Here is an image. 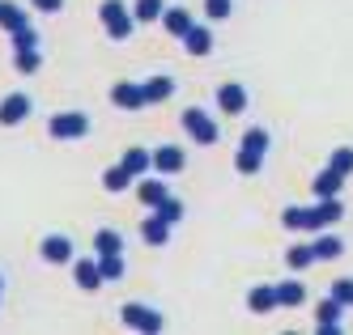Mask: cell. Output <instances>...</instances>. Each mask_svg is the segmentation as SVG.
<instances>
[{
  "mask_svg": "<svg viewBox=\"0 0 353 335\" xmlns=\"http://www.w3.org/2000/svg\"><path fill=\"white\" fill-rule=\"evenodd\" d=\"M170 94H174V81H170V76H154V81L145 85V98H149V102H162V98H170Z\"/></svg>",
  "mask_w": 353,
  "mask_h": 335,
  "instance_id": "24",
  "label": "cell"
},
{
  "mask_svg": "<svg viewBox=\"0 0 353 335\" xmlns=\"http://www.w3.org/2000/svg\"><path fill=\"white\" fill-rule=\"evenodd\" d=\"M302 297H307V285H302V280H285V285L276 289V301L281 305H298Z\"/></svg>",
  "mask_w": 353,
  "mask_h": 335,
  "instance_id": "23",
  "label": "cell"
},
{
  "mask_svg": "<svg viewBox=\"0 0 353 335\" xmlns=\"http://www.w3.org/2000/svg\"><path fill=\"white\" fill-rule=\"evenodd\" d=\"M137 21H158L162 17V0H137Z\"/></svg>",
  "mask_w": 353,
  "mask_h": 335,
  "instance_id": "27",
  "label": "cell"
},
{
  "mask_svg": "<svg viewBox=\"0 0 353 335\" xmlns=\"http://www.w3.org/2000/svg\"><path fill=\"white\" fill-rule=\"evenodd\" d=\"M341 314H345V301H341V297H327V301L319 305V331L332 335V331L341 327Z\"/></svg>",
  "mask_w": 353,
  "mask_h": 335,
  "instance_id": "11",
  "label": "cell"
},
{
  "mask_svg": "<svg viewBox=\"0 0 353 335\" xmlns=\"http://www.w3.org/2000/svg\"><path fill=\"white\" fill-rule=\"evenodd\" d=\"M311 213V229H327V225H336L341 221V195H327V199H319L315 208H307Z\"/></svg>",
  "mask_w": 353,
  "mask_h": 335,
  "instance_id": "6",
  "label": "cell"
},
{
  "mask_svg": "<svg viewBox=\"0 0 353 335\" xmlns=\"http://www.w3.org/2000/svg\"><path fill=\"white\" fill-rule=\"evenodd\" d=\"M128 183H132V174L123 170V166H115V170L103 174V187H107V191H128Z\"/></svg>",
  "mask_w": 353,
  "mask_h": 335,
  "instance_id": "25",
  "label": "cell"
},
{
  "mask_svg": "<svg viewBox=\"0 0 353 335\" xmlns=\"http://www.w3.org/2000/svg\"><path fill=\"white\" fill-rule=\"evenodd\" d=\"M47 132H52L56 140H81L90 132V119L85 115H56L52 123H47Z\"/></svg>",
  "mask_w": 353,
  "mask_h": 335,
  "instance_id": "4",
  "label": "cell"
},
{
  "mask_svg": "<svg viewBox=\"0 0 353 335\" xmlns=\"http://www.w3.org/2000/svg\"><path fill=\"white\" fill-rule=\"evenodd\" d=\"M141 234H145V242H149V246H166V238H170V221L154 213V217L141 225Z\"/></svg>",
  "mask_w": 353,
  "mask_h": 335,
  "instance_id": "12",
  "label": "cell"
},
{
  "mask_svg": "<svg viewBox=\"0 0 353 335\" xmlns=\"http://www.w3.org/2000/svg\"><path fill=\"white\" fill-rule=\"evenodd\" d=\"M43 259L47 263H72V238L68 234H47L43 238Z\"/></svg>",
  "mask_w": 353,
  "mask_h": 335,
  "instance_id": "7",
  "label": "cell"
},
{
  "mask_svg": "<svg viewBox=\"0 0 353 335\" xmlns=\"http://www.w3.org/2000/svg\"><path fill=\"white\" fill-rule=\"evenodd\" d=\"M183 127H188V136L200 140V144H213V140H217V123L200 111V107H188V111H183Z\"/></svg>",
  "mask_w": 353,
  "mask_h": 335,
  "instance_id": "3",
  "label": "cell"
},
{
  "mask_svg": "<svg viewBox=\"0 0 353 335\" xmlns=\"http://www.w3.org/2000/svg\"><path fill=\"white\" fill-rule=\"evenodd\" d=\"M94 255H123V234L119 229H98L94 234Z\"/></svg>",
  "mask_w": 353,
  "mask_h": 335,
  "instance_id": "16",
  "label": "cell"
},
{
  "mask_svg": "<svg viewBox=\"0 0 353 335\" xmlns=\"http://www.w3.org/2000/svg\"><path fill=\"white\" fill-rule=\"evenodd\" d=\"M332 170L353 174V149H336V153H332Z\"/></svg>",
  "mask_w": 353,
  "mask_h": 335,
  "instance_id": "31",
  "label": "cell"
},
{
  "mask_svg": "<svg viewBox=\"0 0 353 335\" xmlns=\"http://www.w3.org/2000/svg\"><path fill=\"white\" fill-rule=\"evenodd\" d=\"M247 305H251V314H268V310H276V289L272 285H260V289H251V297H247Z\"/></svg>",
  "mask_w": 353,
  "mask_h": 335,
  "instance_id": "15",
  "label": "cell"
},
{
  "mask_svg": "<svg viewBox=\"0 0 353 335\" xmlns=\"http://www.w3.org/2000/svg\"><path fill=\"white\" fill-rule=\"evenodd\" d=\"M268 153V132L264 127H251V132L243 136V153H239V170L243 174H256L260 170V158Z\"/></svg>",
  "mask_w": 353,
  "mask_h": 335,
  "instance_id": "1",
  "label": "cell"
},
{
  "mask_svg": "<svg viewBox=\"0 0 353 335\" xmlns=\"http://www.w3.org/2000/svg\"><path fill=\"white\" fill-rule=\"evenodd\" d=\"M17 72H39V51H17Z\"/></svg>",
  "mask_w": 353,
  "mask_h": 335,
  "instance_id": "32",
  "label": "cell"
},
{
  "mask_svg": "<svg viewBox=\"0 0 353 335\" xmlns=\"http://www.w3.org/2000/svg\"><path fill=\"white\" fill-rule=\"evenodd\" d=\"M98 268H103V280H119L123 276V259H119V255H98Z\"/></svg>",
  "mask_w": 353,
  "mask_h": 335,
  "instance_id": "26",
  "label": "cell"
},
{
  "mask_svg": "<svg viewBox=\"0 0 353 335\" xmlns=\"http://www.w3.org/2000/svg\"><path fill=\"white\" fill-rule=\"evenodd\" d=\"M111 98H115V107H123V111H141V107H149L145 85H132V81L115 85V89H111Z\"/></svg>",
  "mask_w": 353,
  "mask_h": 335,
  "instance_id": "8",
  "label": "cell"
},
{
  "mask_svg": "<svg viewBox=\"0 0 353 335\" xmlns=\"http://www.w3.org/2000/svg\"><path fill=\"white\" fill-rule=\"evenodd\" d=\"M123 323L141 327V331H162L166 327V318L158 310H149V305H123Z\"/></svg>",
  "mask_w": 353,
  "mask_h": 335,
  "instance_id": "5",
  "label": "cell"
},
{
  "mask_svg": "<svg viewBox=\"0 0 353 335\" xmlns=\"http://www.w3.org/2000/svg\"><path fill=\"white\" fill-rule=\"evenodd\" d=\"M341 183H345V174L327 166V170L315 178V195H319V199H327V195H341Z\"/></svg>",
  "mask_w": 353,
  "mask_h": 335,
  "instance_id": "19",
  "label": "cell"
},
{
  "mask_svg": "<svg viewBox=\"0 0 353 335\" xmlns=\"http://www.w3.org/2000/svg\"><path fill=\"white\" fill-rule=\"evenodd\" d=\"M332 297H341L345 305H353V280H336V285H332Z\"/></svg>",
  "mask_w": 353,
  "mask_h": 335,
  "instance_id": "34",
  "label": "cell"
},
{
  "mask_svg": "<svg viewBox=\"0 0 353 335\" xmlns=\"http://www.w3.org/2000/svg\"><path fill=\"white\" fill-rule=\"evenodd\" d=\"M137 195H141V204L158 208V204L166 199V178H149V183H141V187H137Z\"/></svg>",
  "mask_w": 353,
  "mask_h": 335,
  "instance_id": "20",
  "label": "cell"
},
{
  "mask_svg": "<svg viewBox=\"0 0 353 335\" xmlns=\"http://www.w3.org/2000/svg\"><path fill=\"white\" fill-rule=\"evenodd\" d=\"M123 170H128L132 178H141L149 166H154V153H145V149H128V153H123V162H119Z\"/></svg>",
  "mask_w": 353,
  "mask_h": 335,
  "instance_id": "18",
  "label": "cell"
},
{
  "mask_svg": "<svg viewBox=\"0 0 353 335\" xmlns=\"http://www.w3.org/2000/svg\"><path fill=\"white\" fill-rule=\"evenodd\" d=\"M162 21H166V30H170V34H179V39L192 30V13H188V9H166Z\"/></svg>",
  "mask_w": 353,
  "mask_h": 335,
  "instance_id": "21",
  "label": "cell"
},
{
  "mask_svg": "<svg viewBox=\"0 0 353 335\" xmlns=\"http://www.w3.org/2000/svg\"><path fill=\"white\" fill-rule=\"evenodd\" d=\"M13 47H17V51H30V47H39V34L30 30V25H21L17 39H13Z\"/></svg>",
  "mask_w": 353,
  "mask_h": 335,
  "instance_id": "33",
  "label": "cell"
},
{
  "mask_svg": "<svg viewBox=\"0 0 353 335\" xmlns=\"http://www.w3.org/2000/svg\"><path fill=\"white\" fill-rule=\"evenodd\" d=\"M154 213H158V217H166V221L174 225V221H179V217H183V204H179V199H170V195H166V199L158 204V208H154Z\"/></svg>",
  "mask_w": 353,
  "mask_h": 335,
  "instance_id": "30",
  "label": "cell"
},
{
  "mask_svg": "<svg viewBox=\"0 0 353 335\" xmlns=\"http://www.w3.org/2000/svg\"><path fill=\"white\" fill-rule=\"evenodd\" d=\"M217 107H221L225 115H243V111H247V89L234 85V81L221 85V89H217Z\"/></svg>",
  "mask_w": 353,
  "mask_h": 335,
  "instance_id": "9",
  "label": "cell"
},
{
  "mask_svg": "<svg viewBox=\"0 0 353 335\" xmlns=\"http://www.w3.org/2000/svg\"><path fill=\"white\" fill-rule=\"evenodd\" d=\"M183 162H188V158H183V149H174V144H166V149H158V153H154V166H158L162 174H179V170H183Z\"/></svg>",
  "mask_w": 353,
  "mask_h": 335,
  "instance_id": "13",
  "label": "cell"
},
{
  "mask_svg": "<svg viewBox=\"0 0 353 335\" xmlns=\"http://www.w3.org/2000/svg\"><path fill=\"white\" fill-rule=\"evenodd\" d=\"M0 21H5L9 30H21V25H26V13H21L17 5H0Z\"/></svg>",
  "mask_w": 353,
  "mask_h": 335,
  "instance_id": "29",
  "label": "cell"
},
{
  "mask_svg": "<svg viewBox=\"0 0 353 335\" xmlns=\"http://www.w3.org/2000/svg\"><path fill=\"white\" fill-rule=\"evenodd\" d=\"M345 250V242L336 234H319L315 238V259H336V255Z\"/></svg>",
  "mask_w": 353,
  "mask_h": 335,
  "instance_id": "22",
  "label": "cell"
},
{
  "mask_svg": "<svg viewBox=\"0 0 353 335\" xmlns=\"http://www.w3.org/2000/svg\"><path fill=\"white\" fill-rule=\"evenodd\" d=\"M72 276H77V285H81V289H98V285H107V280H103V268H98V255H94V259H81Z\"/></svg>",
  "mask_w": 353,
  "mask_h": 335,
  "instance_id": "14",
  "label": "cell"
},
{
  "mask_svg": "<svg viewBox=\"0 0 353 335\" xmlns=\"http://www.w3.org/2000/svg\"><path fill=\"white\" fill-rule=\"evenodd\" d=\"M234 0H209V17H230Z\"/></svg>",
  "mask_w": 353,
  "mask_h": 335,
  "instance_id": "35",
  "label": "cell"
},
{
  "mask_svg": "<svg viewBox=\"0 0 353 335\" xmlns=\"http://www.w3.org/2000/svg\"><path fill=\"white\" fill-rule=\"evenodd\" d=\"M30 115V94H9L0 102V123H21Z\"/></svg>",
  "mask_w": 353,
  "mask_h": 335,
  "instance_id": "10",
  "label": "cell"
},
{
  "mask_svg": "<svg viewBox=\"0 0 353 335\" xmlns=\"http://www.w3.org/2000/svg\"><path fill=\"white\" fill-rule=\"evenodd\" d=\"M34 9H43V13H56V9H64V0H34Z\"/></svg>",
  "mask_w": 353,
  "mask_h": 335,
  "instance_id": "36",
  "label": "cell"
},
{
  "mask_svg": "<svg viewBox=\"0 0 353 335\" xmlns=\"http://www.w3.org/2000/svg\"><path fill=\"white\" fill-rule=\"evenodd\" d=\"M183 47L192 51V56H209V51H213V34L205 30V25H192V30L183 34Z\"/></svg>",
  "mask_w": 353,
  "mask_h": 335,
  "instance_id": "17",
  "label": "cell"
},
{
  "mask_svg": "<svg viewBox=\"0 0 353 335\" xmlns=\"http://www.w3.org/2000/svg\"><path fill=\"white\" fill-rule=\"evenodd\" d=\"M315 263V246H294L290 250V268L298 272V268H311Z\"/></svg>",
  "mask_w": 353,
  "mask_h": 335,
  "instance_id": "28",
  "label": "cell"
},
{
  "mask_svg": "<svg viewBox=\"0 0 353 335\" xmlns=\"http://www.w3.org/2000/svg\"><path fill=\"white\" fill-rule=\"evenodd\" d=\"M103 21H107V30H111V39H128L132 34V9H123V0H103Z\"/></svg>",
  "mask_w": 353,
  "mask_h": 335,
  "instance_id": "2",
  "label": "cell"
}]
</instances>
